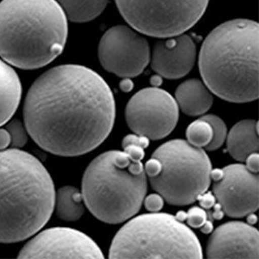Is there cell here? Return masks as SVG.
Here are the masks:
<instances>
[{"instance_id": "44dd1931", "label": "cell", "mask_w": 259, "mask_h": 259, "mask_svg": "<svg viewBox=\"0 0 259 259\" xmlns=\"http://www.w3.org/2000/svg\"><path fill=\"white\" fill-rule=\"evenodd\" d=\"M200 118L208 122L212 129V141L210 142L209 145H206V150L210 151L217 150L224 144L225 139H227V125L225 124L224 121L215 115H206Z\"/></svg>"}, {"instance_id": "e575fe53", "label": "cell", "mask_w": 259, "mask_h": 259, "mask_svg": "<svg viewBox=\"0 0 259 259\" xmlns=\"http://www.w3.org/2000/svg\"><path fill=\"white\" fill-rule=\"evenodd\" d=\"M150 82L154 85V88H157L162 84V76L160 75H155L150 79Z\"/></svg>"}, {"instance_id": "5b68a950", "label": "cell", "mask_w": 259, "mask_h": 259, "mask_svg": "<svg viewBox=\"0 0 259 259\" xmlns=\"http://www.w3.org/2000/svg\"><path fill=\"white\" fill-rule=\"evenodd\" d=\"M146 191L144 165L124 151L101 154L83 176L81 194L85 206L98 220L108 224H118L134 216Z\"/></svg>"}, {"instance_id": "4fadbf2b", "label": "cell", "mask_w": 259, "mask_h": 259, "mask_svg": "<svg viewBox=\"0 0 259 259\" xmlns=\"http://www.w3.org/2000/svg\"><path fill=\"white\" fill-rule=\"evenodd\" d=\"M258 231L239 221L221 225L210 237L206 255L208 258L259 257Z\"/></svg>"}, {"instance_id": "603a6c76", "label": "cell", "mask_w": 259, "mask_h": 259, "mask_svg": "<svg viewBox=\"0 0 259 259\" xmlns=\"http://www.w3.org/2000/svg\"><path fill=\"white\" fill-rule=\"evenodd\" d=\"M186 221H188V224L193 228H200L207 221V215L200 207L194 206L187 212Z\"/></svg>"}, {"instance_id": "2e32d148", "label": "cell", "mask_w": 259, "mask_h": 259, "mask_svg": "<svg viewBox=\"0 0 259 259\" xmlns=\"http://www.w3.org/2000/svg\"><path fill=\"white\" fill-rule=\"evenodd\" d=\"M176 98L181 110L189 116H200L212 106V95L203 83L196 79L182 83L176 91Z\"/></svg>"}, {"instance_id": "ac0fdd59", "label": "cell", "mask_w": 259, "mask_h": 259, "mask_svg": "<svg viewBox=\"0 0 259 259\" xmlns=\"http://www.w3.org/2000/svg\"><path fill=\"white\" fill-rule=\"evenodd\" d=\"M68 19L74 23L94 20L106 9L108 0H56Z\"/></svg>"}, {"instance_id": "d6986e66", "label": "cell", "mask_w": 259, "mask_h": 259, "mask_svg": "<svg viewBox=\"0 0 259 259\" xmlns=\"http://www.w3.org/2000/svg\"><path fill=\"white\" fill-rule=\"evenodd\" d=\"M82 194L71 186L60 189L56 196V214L61 220L76 221L84 213Z\"/></svg>"}, {"instance_id": "7c38bea8", "label": "cell", "mask_w": 259, "mask_h": 259, "mask_svg": "<svg viewBox=\"0 0 259 259\" xmlns=\"http://www.w3.org/2000/svg\"><path fill=\"white\" fill-rule=\"evenodd\" d=\"M222 179L215 182V198L226 214L241 218L258 209V175L243 164H231L223 168Z\"/></svg>"}, {"instance_id": "ba28073f", "label": "cell", "mask_w": 259, "mask_h": 259, "mask_svg": "<svg viewBox=\"0 0 259 259\" xmlns=\"http://www.w3.org/2000/svg\"><path fill=\"white\" fill-rule=\"evenodd\" d=\"M209 0H116L118 11L136 30L155 37L179 35L197 24Z\"/></svg>"}, {"instance_id": "ffe728a7", "label": "cell", "mask_w": 259, "mask_h": 259, "mask_svg": "<svg viewBox=\"0 0 259 259\" xmlns=\"http://www.w3.org/2000/svg\"><path fill=\"white\" fill-rule=\"evenodd\" d=\"M186 135L190 145L198 148L206 147L212 141V126L208 122L200 118L189 124Z\"/></svg>"}, {"instance_id": "484cf974", "label": "cell", "mask_w": 259, "mask_h": 259, "mask_svg": "<svg viewBox=\"0 0 259 259\" xmlns=\"http://www.w3.org/2000/svg\"><path fill=\"white\" fill-rule=\"evenodd\" d=\"M161 170H162L161 162H160L159 160L154 158V157L149 160L145 164V171L146 172V174L148 175L149 178L156 177L157 175L159 174Z\"/></svg>"}, {"instance_id": "7a4b0ae2", "label": "cell", "mask_w": 259, "mask_h": 259, "mask_svg": "<svg viewBox=\"0 0 259 259\" xmlns=\"http://www.w3.org/2000/svg\"><path fill=\"white\" fill-rule=\"evenodd\" d=\"M56 201L53 181L31 154L0 151V243L30 238L47 224Z\"/></svg>"}, {"instance_id": "f1b7e54d", "label": "cell", "mask_w": 259, "mask_h": 259, "mask_svg": "<svg viewBox=\"0 0 259 259\" xmlns=\"http://www.w3.org/2000/svg\"><path fill=\"white\" fill-rule=\"evenodd\" d=\"M246 168L248 170L255 173L256 174L258 172L259 169V156L258 154L256 152L250 154L249 156L246 157Z\"/></svg>"}, {"instance_id": "8992f818", "label": "cell", "mask_w": 259, "mask_h": 259, "mask_svg": "<svg viewBox=\"0 0 259 259\" xmlns=\"http://www.w3.org/2000/svg\"><path fill=\"white\" fill-rule=\"evenodd\" d=\"M202 248L192 230L168 213L133 219L116 234L109 258H202Z\"/></svg>"}, {"instance_id": "3957f363", "label": "cell", "mask_w": 259, "mask_h": 259, "mask_svg": "<svg viewBox=\"0 0 259 259\" xmlns=\"http://www.w3.org/2000/svg\"><path fill=\"white\" fill-rule=\"evenodd\" d=\"M258 24L227 21L205 39L199 57L207 88L222 100L247 103L258 98Z\"/></svg>"}, {"instance_id": "4316f807", "label": "cell", "mask_w": 259, "mask_h": 259, "mask_svg": "<svg viewBox=\"0 0 259 259\" xmlns=\"http://www.w3.org/2000/svg\"><path fill=\"white\" fill-rule=\"evenodd\" d=\"M124 151L132 159L135 161H142L145 157L144 149L138 145H130L124 148Z\"/></svg>"}, {"instance_id": "e0dca14e", "label": "cell", "mask_w": 259, "mask_h": 259, "mask_svg": "<svg viewBox=\"0 0 259 259\" xmlns=\"http://www.w3.org/2000/svg\"><path fill=\"white\" fill-rule=\"evenodd\" d=\"M258 130L255 120H242L230 131L227 149L233 158L244 162L250 154L258 151Z\"/></svg>"}, {"instance_id": "d6a6232c", "label": "cell", "mask_w": 259, "mask_h": 259, "mask_svg": "<svg viewBox=\"0 0 259 259\" xmlns=\"http://www.w3.org/2000/svg\"><path fill=\"white\" fill-rule=\"evenodd\" d=\"M223 176H224L223 169H220V168H216L214 170H211V173H210V177L214 182H218L220 180L222 179Z\"/></svg>"}, {"instance_id": "52a82bcc", "label": "cell", "mask_w": 259, "mask_h": 259, "mask_svg": "<svg viewBox=\"0 0 259 259\" xmlns=\"http://www.w3.org/2000/svg\"><path fill=\"white\" fill-rule=\"evenodd\" d=\"M153 157L159 160L162 170L150 182L168 204L189 205L209 188L212 165L202 148L177 139L160 146Z\"/></svg>"}, {"instance_id": "9a60e30c", "label": "cell", "mask_w": 259, "mask_h": 259, "mask_svg": "<svg viewBox=\"0 0 259 259\" xmlns=\"http://www.w3.org/2000/svg\"><path fill=\"white\" fill-rule=\"evenodd\" d=\"M22 85L16 71L0 60V126L8 123L20 103Z\"/></svg>"}, {"instance_id": "cb8c5ba5", "label": "cell", "mask_w": 259, "mask_h": 259, "mask_svg": "<svg viewBox=\"0 0 259 259\" xmlns=\"http://www.w3.org/2000/svg\"><path fill=\"white\" fill-rule=\"evenodd\" d=\"M163 204H164L163 198L160 194H150L145 199V207L150 212H158L162 209Z\"/></svg>"}, {"instance_id": "6da1fadb", "label": "cell", "mask_w": 259, "mask_h": 259, "mask_svg": "<svg viewBox=\"0 0 259 259\" xmlns=\"http://www.w3.org/2000/svg\"><path fill=\"white\" fill-rule=\"evenodd\" d=\"M115 100L109 85L90 68L62 65L41 74L24 106L33 140L61 156L89 153L103 143L114 124Z\"/></svg>"}, {"instance_id": "4dcf8cb0", "label": "cell", "mask_w": 259, "mask_h": 259, "mask_svg": "<svg viewBox=\"0 0 259 259\" xmlns=\"http://www.w3.org/2000/svg\"><path fill=\"white\" fill-rule=\"evenodd\" d=\"M120 89L123 92L128 93L131 92L133 89V82L130 78H124V80L120 82Z\"/></svg>"}, {"instance_id": "277c9868", "label": "cell", "mask_w": 259, "mask_h": 259, "mask_svg": "<svg viewBox=\"0 0 259 259\" xmlns=\"http://www.w3.org/2000/svg\"><path fill=\"white\" fill-rule=\"evenodd\" d=\"M68 18L56 0L0 3V57L22 69L42 68L62 54Z\"/></svg>"}, {"instance_id": "30bf717a", "label": "cell", "mask_w": 259, "mask_h": 259, "mask_svg": "<svg viewBox=\"0 0 259 259\" xmlns=\"http://www.w3.org/2000/svg\"><path fill=\"white\" fill-rule=\"evenodd\" d=\"M98 54L106 71L123 78L139 75L150 59L147 40L124 25L112 27L104 34Z\"/></svg>"}, {"instance_id": "f546056e", "label": "cell", "mask_w": 259, "mask_h": 259, "mask_svg": "<svg viewBox=\"0 0 259 259\" xmlns=\"http://www.w3.org/2000/svg\"><path fill=\"white\" fill-rule=\"evenodd\" d=\"M11 145V136L8 131L5 129H0V150H5Z\"/></svg>"}, {"instance_id": "8d00e7d4", "label": "cell", "mask_w": 259, "mask_h": 259, "mask_svg": "<svg viewBox=\"0 0 259 259\" xmlns=\"http://www.w3.org/2000/svg\"><path fill=\"white\" fill-rule=\"evenodd\" d=\"M176 218L180 221H186V219H187V212H184V211H180V212H177Z\"/></svg>"}, {"instance_id": "836d02e7", "label": "cell", "mask_w": 259, "mask_h": 259, "mask_svg": "<svg viewBox=\"0 0 259 259\" xmlns=\"http://www.w3.org/2000/svg\"><path fill=\"white\" fill-rule=\"evenodd\" d=\"M212 229H213V225H212V222L210 221H206V222L204 223L203 226L200 228L201 232L205 233V234H208V233H211Z\"/></svg>"}, {"instance_id": "83f0119b", "label": "cell", "mask_w": 259, "mask_h": 259, "mask_svg": "<svg viewBox=\"0 0 259 259\" xmlns=\"http://www.w3.org/2000/svg\"><path fill=\"white\" fill-rule=\"evenodd\" d=\"M197 200L200 201V206H202L203 208L210 209V208H212V206H214L216 198L211 192H208L206 194L204 193V194L199 195Z\"/></svg>"}, {"instance_id": "5bb4252c", "label": "cell", "mask_w": 259, "mask_h": 259, "mask_svg": "<svg viewBox=\"0 0 259 259\" xmlns=\"http://www.w3.org/2000/svg\"><path fill=\"white\" fill-rule=\"evenodd\" d=\"M196 47L191 37L176 35L157 41L154 46L151 68L160 76L179 79L189 74L194 67Z\"/></svg>"}, {"instance_id": "7402d4cb", "label": "cell", "mask_w": 259, "mask_h": 259, "mask_svg": "<svg viewBox=\"0 0 259 259\" xmlns=\"http://www.w3.org/2000/svg\"><path fill=\"white\" fill-rule=\"evenodd\" d=\"M6 129L11 136V145L16 149L23 147L28 140L26 130L18 119L11 121L6 125Z\"/></svg>"}, {"instance_id": "d4e9b609", "label": "cell", "mask_w": 259, "mask_h": 259, "mask_svg": "<svg viewBox=\"0 0 259 259\" xmlns=\"http://www.w3.org/2000/svg\"><path fill=\"white\" fill-rule=\"evenodd\" d=\"M130 145H138L143 149H145L150 145V140L147 137H145V136L128 135L123 139L122 145H123V148H124Z\"/></svg>"}, {"instance_id": "9c48e42d", "label": "cell", "mask_w": 259, "mask_h": 259, "mask_svg": "<svg viewBox=\"0 0 259 259\" xmlns=\"http://www.w3.org/2000/svg\"><path fill=\"white\" fill-rule=\"evenodd\" d=\"M125 118L136 134L158 140L169 135L179 118L177 102L168 92L147 88L138 92L127 104Z\"/></svg>"}, {"instance_id": "d590c367", "label": "cell", "mask_w": 259, "mask_h": 259, "mask_svg": "<svg viewBox=\"0 0 259 259\" xmlns=\"http://www.w3.org/2000/svg\"><path fill=\"white\" fill-rule=\"evenodd\" d=\"M247 221L249 224H256V221H257V217H256V215L254 214L253 212H251V213L248 214Z\"/></svg>"}, {"instance_id": "1f68e13d", "label": "cell", "mask_w": 259, "mask_h": 259, "mask_svg": "<svg viewBox=\"0 0 259 259\" xmlns=\"http://www.w3.org/2000/svg\"><path fill=\"white\" fill-rule=\"evenodd\" d=\"M214 211L212 212V218L215 220H221L224 217V211L221 203L214 204Z\"/></svg>"}, {"instance_id": "8fae6325", "label": "cell", "mask_w": 259, "mask_h": 259, "mask_svg": "<svg viewBox=\"0 0 259 259\" xmlns=\"http://www.w3.org/2000/svg\"><path fill=\"white\" fill-rule=\"evenodd\" d=\"M19 258L103 259L100 247L89 236L68 227L45 230L27 243Z\"/></svg>"}]
</instances>
